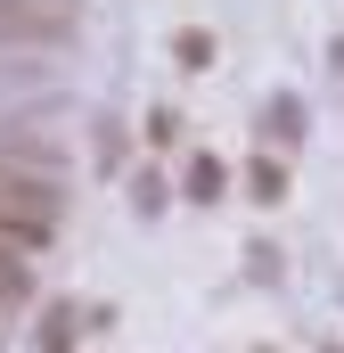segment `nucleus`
<instances>
[{
	"label": "nucleus",
	"instance_id": "f257e3e1",
	"mask_svg": "<svg viewBox=\"0 0 344 353\" xmlns=\"http://www.w3.org/2000/svg\"><path fill=\"white\" fill-rule=\"evenodd\" d=\"M66 222V173L50 165H25V157H0V247L17 255H41Z\"/></svg>",
	"mask_w": 344,
	"mask_h": 353
},
{
	"label": "nucleus",
	"instance_id": "f03ea898",
	"mask_svg": "<svg viewBox=\"0 0 344 353\" xmlns=\"http://www.w3.org/2000/svg\"><path fill=\"white\" fill-rule=\"evenodd\" d=\"M74 25H83V0H0L8 50H58V41H74Z\"/></svg>",
	"mask_w": 344,
	"mask_h": 353
},
{
	"label": "nucleus",
	"instance_id": "7ed1b4c3",
	"mask_svg": "<svg viewBox=\"0 0 344 353\" xmlns=\"http://www.w3.org/2000/svg\"><path fill=\"white\" fill-rule=\"evenodd\" d=\"M33 345H41V353H74V345H83V312H74V304H50L41 329H33Z\"/></svg>",
	"mask_w": 344,
	"mask_h": 353
},
{
	"label": "nucleus",
	"instance_id": "20e7f679",
	"mask_svg": "<svg viewBox=\"0 0 344 353\" xmlns=\"http://www.w3.org/2000/svg\"><path fill=\"white\" fill-rule=\"evenodd\" d=\"M17 304H33V255L0 247V312H17Z\"/></svg>",
	"mask_w": 344,
	"mask_h": 353
},
{
	"label": "nucleus",
	"instance_id": "39448f33",
	"mask_svg": "<svg viewBox=\"0 0 344 353\" xmlns=\"http://www.w3.org/2000/svg\"><path fill=\"white\" fill-rule=\"evenodd\" d=\"M222 189H230V173H222L213 157H197V165H189V197H197V205H213Z\"/></svg>",
	"mask_w": 344,
	"mask_h": 353
},
{
	"label": "nucleus",
	"instance_id": "423d86ee",
	"mask_svg": "<svg viewBox=\"0 0 344 353\" xmlns=\"http://www.w3.org/2000/svg\"><path fill=\"white\" fill-rule=\"evenodd\" d=\"M172 58H180L189 74H197V66H213V33H197V25H189V33H172Z\"/></svg>",
	"mask_w": 344,
	"mask_h": 353
},
{
	"label": "nucleus",
	"instance_id": "0eeeda50",
	"mask_svg": "<svg viewBox=\"0 0 344 353\" xmlns=\"http://www.w3.org/2000/svg\"><path fill=\"white\" fill-rule=\"evenodd\" d=\"M246 189H255L262 205H279V197H287V165H270V157H262L255 173H246Z\"/></svg>",
	"mask_w": 344,
	"mask_h": 353
},
{
	"label": "nucleus",
	"instance_id": "6e6552de",
	"mask_svg": "<svg viewBox=\"0 0 344 353\" xmlns=\"http://www.w3.org/2000/svg\"><path fill=\"white\" fill-rule=\"evenodd\" d=\"M270 132H287V140H295V132H303V99H279V107H270Z\"/></svg>",
	"mask_w": 344,
	"mask_h": 353
}]
</instances>
